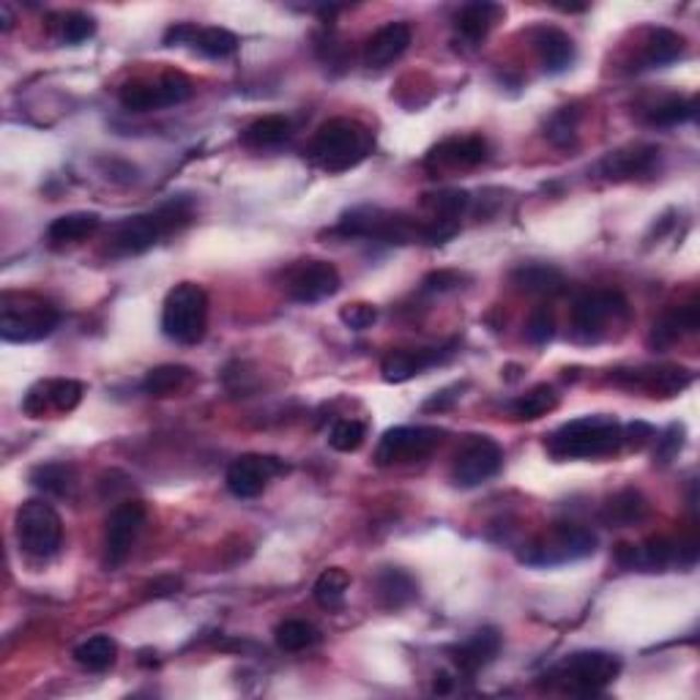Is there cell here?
<instances>
[{
	"label": "cell",
	"mask_w": 700,
	"mask_h": 700,
	"mask_svg": "<svg viewBox=\"0 0 700 700\" xmlns=\"http://www.w3.org/2000/svg\"><path fill=\"white\" fill-rule=\"evenodd\" d=\"M375 148V135L353 118H331L315 131L306 145V159L323 173L337 175L364 162Z\"/></svg>",
	"instance_id": "1"
},
{
	"label": "cell",
	"mask_w": 700,
	"mask_h": 700,
	"mask_svg": "<svg viewBox=\"0 0 700 700\" xmlns=\"http://www.w3.org/2000/svg\"><path fill=\"white\" fill-rule=\"evenodd\" d=\"M191 217V200L186 197H173V200L162 202L156 211L137 213V217H126L124 222L115 224L109 230L107 252L115 257L142 255L151 246H156L164 235L175 233L184 228Z\"/></svg>",
	"instance_id": "2"
},
{
	"label": "cell",
	"mask_w": 700,
	"mask_h": 700,
	"mask_svg": "<svg viewBox=\"0 0 700 700\" xmlns=\"http://www.w3.org/2000/svg\"><path fill=\"white\" fill-rule=\"evenodd\" d=\"M623 443V427L612 416H583L558 427L545 441L556 459L607 457Z\"/></svg>",
	"instance_id": "3"
},
{
	"label": "cell",
	"mask_w": 700,
	"mask_h": 700,
	"mask_svg": "<svg viewBox=\"0 0 700 700\" xmlns=\"http://www.w3.org/2000/svg\"><path fill=\"white\" fill-rule=\"evenodd\" d=\"M58 306L38 299V295L11 293V290L0 295V337L5 342H38V339L49 337L58 328Z\"/></svg>",
	"instance_id": "4"
},
{
	"label": "cell",
	"mask_w": 700,
	"mask_h": 700,
	"mask_svg": "<svg viewBox=\"0 0 700 700\" xmlns=\"http://www.w3.org/2000/svg\"><path fill=\"white\" fill-rule=\"evenodd\" d=\"M621 673V660L607 651H574L545 673L550 687L572 695H596Z\"/></svg>",
	"instance_id": "5"
},
{
	"label": "cell",
	"mask_w": 700,
	"mask_h": 700,
	"mask_svg": "<svg viewBox=\"0 0 700 700\" xmlns=\"http://www.w3.org/2000/svg\"><path fill=\"white\" fill-rule=\"evenodd\" d=\"M208 328V293L195 282L175 284L162 304L164 337L178 345H197Z\"/></svg>",
	"instance_id": "6"
},
{
	"label": "cell",
	"mask_w": 700,
	"mask_h": 700,
	"mask_svg": "<svg viewBox=\"0 0 700 700\" xmlns=\"http://www.w3.org/2000/svg\"><path fill=\"white\" fill-rule=\"evenodd\" d=\"M337 233L345 238L383 241V244H410L421 238V222L405 213L386 211L377 206H359L342 213Z\"/></svg>",
	"instance_id": "7"
},
{
	"label": "cell",
	"mask_w": 700,
	"mask_h": 700,
	"mask_svg": "<svg viewBox=\"0 0 700 700\" xmlns=\"http://www.w3.org/2000/svg\"><path fill=\"white\" fill-rule=\"evenodd\" d=\"M627 315L629 304L618 290H588L572 306V337L585 345L602 342Z\"/></svg>",
	"instance_id": "8"
},
{
	"label": "cell",
	"mask_w": 700,
	"mask_h": 700,
	"mask_svg": "<svg viewBox=\"0 0 700 700\" xmlns=\"http://www.w3.org/2000/svg\"><path fill=\"white\" fill-rule=\"evenodd\" d=\"M16 541L33 558H52L63 541L60 514L44 501H25L16 509Z\"/></svg>",
	"instance_id": "9"
},
{
	"label": "cell",
	"mask_w": 700,
	"mask_h": 700,
	"mask_svg": "<svg viewBox=\"0 0 700 700\" xmlns=\"http://www.w3.org/2000/svg\"><path fill=\"white\" fill-rule=\"evenodd\" d=\"M596 550V536L583 525H556L547 536L536 539L523 552V563L530 567H558V563L580 561Z\"/></svg>",
	"instance_id": "10"
},
{
	"label": "cell",
	"mask_w": 700,
	"mask_h": 700,
	"mask_svg": "<svg viewBox=\"0 0 700 700\" xmlns=\"http://www.w3.org/2000/svg\"><path fill=\"white\" fill-rule=\"evenodd\" d=\"M195 85L180 71H167L153 82H126L120 88V107L129 113H151L159 107H173V104L186 102L191 96Z\"/></svg>",
	"instance_id": "11"
},
{
	"label": "cell",
	"mask_w": 700,
	"mask_h": 700,
	"mask_svg": "<svg viewBox=\"0 0 700 700\" xmlns=\"http://www.w3.org/2000/svg\"><path fill=\"white\" fill-rule=\"evenodd\" d=\"M443 441V430L427 424H402L392 427V430L383 432L381 443L375 448V463L377 465H405L416 463V459H424L438 443Z\"/></svg>",
	"instance_id": "12"
},
{
	"label": "cell",
	"mask_w": 700,
	"mask_h": 700,
	"mask_svg": "<svg viewBox=\"0 0 700 700\" xmlns=\"http://www.w3.org/2000/svg\"><path fill=\"white\" fill-rule=\"evenodd\" d=\"M501 465L503 448L492 438L474 435L459 448L457 457H454L452 481L457 487H463V490H474V487L490 481L501 470Z\"/></svg>",
	"instance_id": "13"
},
{
	"label": "cell",
	"mask_w": 700,
	"mask_h": 700,
	"mask_svg": "<svg viewBox=\"0 0 700 700\" xmlns=\"http://www.w3.org/2000/svg\"><path fill=\"white\" fill-rule=\"evenodd\" d=\"M142 525H145V503L124 501L113 509L104 530V567L115 569L129 558Z\"/></svg>",
	"instance_id": "14"
},
{
	"label": "cell",
	"mask_w": 700,
	"mask_h": 700,
	"mask_svg": "<svg viewBox=\"0 0 700 700\" xmlns=\"http://www.w3.org/2000/svg\"><path fill=\"white\" fill-rule=\"evenodd\" d=\"M282 470L284 463L271 457V454H241L230 463L228 474H224V485H228L230 495L249 501V498L262 495L268 481L277 474H282Z\"/></svg>",
	"instance_id": "15"
},
{
	"label": "cell",
	"mask_w": 700,
	"mask_h": 700,
	"mask_svg": "<svg viewBox=\"0 0 700 700\" xmlns=\"http://www.w3.org/2000/svg\"><path fill=\"white\" fill-rule=\"evenodd\" d=\"M284 290L299 304H320L339 290V271L334 268V262L304 260L290 268Z\"/></svg>",
	"instance_id": "16"
},
{
	"label": "cell",
	"mask_w": 700,
	"mask_h": 700,
	"mask_svg": "<svg viewBox=\"0 0 700 700\" xmlns=\"http://www.w3.org/2000/svg\"><path fill=\"white\" fill-rule=\"evenodd\" d=\"M82 383L71 381V377H55V381H42L25 394L22 399V410L33 419H42L44 413H69L80 405L82 399Z\"/></svg>",
	"instance_id": "17"
},
{
	"label": "cell",
	"mask_w": 700,
	"mask_h": 700,
	"mask_svg": "<svg viewBox=\"0 0 700 700\" xmlns=\"http://www.w3.org/2000/svg\"><path fill=\"white\" fill-rule=\"evenodd\" d=\"M660 148L656 145H629L610 151L607 156H602V162L596 164L602 178L607 180H632L651 175L660 164Z\"/></svg>",
	"instance_id": "18"
},
{
	"label": "cell",
	"mask_w": 700,
	"mask_h": 700,
	"mask_svg": "<svg viewBox=\"0 0 700 700\" xmlns=\"http://www.w3.org/2000/svg\"><path fill=\"white\" fill-rule=\"evenodd\" d=\"M487 159V142L485 137H448V140L438 142L430 153H427L424 164L430 170H465L476 167Z\"/></svg>",
	"instance_id": "19"
},
{
	"label": "cell",
	"mask_w": 700,
	"mask_h": 700,
	"mask_svg": "<svg viewBox=\"0 0 700 700\" xmlns=\"http://www.w3.org/2000/svg\"><path fill=\"white\" fill-rule=\"evenodd\" d=\"M692 372L684 366H640V370L621 372L618 370L616 381L629 383V386H640L649 394H660V397H673V394L684 392L692 383Z\"/></svg>",
	"instance_id": "20"
},
{
	"label": "cell",
	"mask_w": 700,
	"mask_h": 700,
	"mask_svg": "<svg viewBox=\"0 0 700 700\" xmlns=\"http://www.w3.org/2000/svg\"><path fill=\"white\" fill-rule=\"evenodd\" d=\"M452 350L446 348H419V350H392L386 353L383 359L381 372H383V381L386 383H405L410 377L421 375L424 370L430 366L441 364Z\"/></svg>",
	"instance_id": "21"
},
{
	"label": "cell",
	"mask_w": 700,
	"mask_h": 700,
	"mask_svg": "<svg viewBox=\"0 0 700 700\" xmlns=\"http://www.w3.org/2000/svg\"><path fill=\"white\" fill-rule=\"evenodd\" d=\"M410 36L413 33H410V25H405V22H388V25L377 27L364 44V63L370 69H383V66L394 63L408 49Z\"/></svg>",
	"instance_id": "22"
},
{
	"label": "cell",
	"mask_w": 700,
	"mask_h": 700,
	"mask_svg": "<svg viewBox=\"0 0 700 700\" xmlns=\"http://www.w3.org/2000/svg\"><path fill=\"white\" fill-rule=\"evenodd\" d=\"M534 47L539 52L541 66H545L547 74H563L569 66L578 58V49L569 33H563L561 27L541 25L534 31Z\"/></svg>",
	"instance_id": "23"
},
{
	"label": "cell",
	"mask_w": 700,
	"mask_h": 700,
	"mask_svg": "<svg viewBox=\"0 0 700 700\" xmlns=\"http://www.w3.org/2000/svg\"><path fill=\"white\" fill-rule=\"evenodd\" d=\"M700 328V310L698 304H681L673 306V310L662 312L660 320L654 323L649 334V345L654 350H665L670 348L673 342L684 339L687 334H695Z\"/></svg>",
	"instance_id": "24"
},
{
	"label": "cell",
	"mask_w": 700,
	"mask_h": 700,
	"mask_svg": "<svg viewBox=\"0 0 700 700\" xmlns=\"http://www.w3.org/2000/svg\"><path fill=\"white\" fill-rule=\"evenodd\" d=\"M498 651H501V634H498V629L485 627L479 629V632L470 634L465 643H459L452 654L457 670L474 676L476 670H481V667L490 665V662L495 660Z\"/></svg>",
	"instance_id": "25"
},
{
	"label": "cell",
	"mask_w": 700,
	"mask_h": 700,
	"mask_svg": "<svg viewBox=\"0 0 700 700\" xmlns=\"http://www.w3.org/2000/svg\"><path fill=\"white\" fill-rule=\"evenodd\" d=\"M375 594L386 610H399V607L410 605L419 596V583L410 572L399 567H383L375 574Z\"/></svg>",
	"instance_id": "26"
},
{
	"label": "cell",
	"mask_w": 700,
	"mask_h": 700,
	"mask_svg": "<svg viewBox=\"0 0 700 700\" xmlns=\"http://www.w3.org/2000/svg\"><path fill=\"white\" fill-rule=\"evenodd\" d=\"M501 16L503 5L487 3V0L468 3L459 9L457 20H454V31H457V36L463 38L465 44H481Z\"/></svg>",
	"instance_id": "27"
},
{
	"label": "cell",
	"mask_w": 700,
	"mask_h": 700,
	"mask_svg": "<svg viewBox=\"0 0 700 700\" xmlns=\"http://www.w3.org/2000/svg\"><path fill=\"white\" fill-rule=\"evenodd\" d=\"M512 284L530 295H558L567 288V277L550 262H523L512 271Z\"/></svg>",
	"instance_id": "28"
},
{
	"label": "cell",
	"mask_w": 700,
	"mask_h": 700,
	"mask_svg": "<svg viewBox=\"0 0 700 700\" xmlns=\"http://www.w3.org/2000/svg\"><path fill=\"white\" fill-rule=\"evenodd\" d=\"M687 49L681 33L670 31V27H654L649 33V42L643 44V52H640L638 66L634 69H662V66L678 60Z\"/></svg>",
	"instance_id": "29"
},
{
	"label": "cell",
	"mask_w": 700,
	"mask_h": 700,
	"mask_svg": "<svg viewBox=\"0 0 700 700\" xmlns=\"http://www.w3.org/2000/svg\"><path fill=\"white\" fill-rule=\"evenodd\" d=\"M645 514H649V501L643 498V492L627 487V490L607 498V503L602 506V523L610 525V528H627V525L640 523Z\"/></svg>",
	"instance_id": "30"
},
{
	"label": "cell",
	"mask_w": 700,
	"mask_h": 700,
	"mask_svg": "<svg viewBox=\"0 0 700 700\" xmlns=\"http://www.w3.org/2000/svg\"><path fill=\"white\" fill-rule=\"evenodd\" d=\"M98 228H102V217L96 211H71L52 219V224L47 228V241L52 246L74 244V241H82L96 233Z\"/></svg>",
	"instance_id": "31"
},
{
	"label": "cell",
	"mask_w": 700,
	"mask_h": 700,
	"mask_svg": "<svg viewBox=\"0 0 700 700\" xmlns=\"http://www.w3.org/2000/svg\"><path fill=\"white\" fill-rule=\"evenodd\" d=\"M31 485L52 498H74L77 470L69 463H44L31 470Z\"/></svg>",
	"instance_id": "32"
},
{
	"label": "cell",
	"mask_w": 700,
	"mask_h": 700,
	"mask_svg": "<svg viewBox=\"0 0 700 700\" xmlns=\"http://www.w3.org/2000/svg\"><path fill=\"white\" fill-rule=\"evenodd\" d=\"M186 47L195 52L206 55V58H230L238 49V36L228 27H200L191 22V33Z\"/></svg>",
	"instance_id": "33"
},
{
	"label": "cell",
	"mask_w": 700,
	"mask_h": 700,
	"mask_svg": "<svg viewBox=\"0 0 700 700\" xmlns=\"http://www.w3.org/2000/svg\"><path fill=\"white\" fill-rule=\"evenodd\" d=\"M191 381V370L184 364H159L145 372L142 377V392L148 397H173V394L184 392Z\"/></svg>",
	"instance_id": "34"
},
{
	"label": "cell",
	"mask_w": 700,
	"mask_h": 700,
	"mask_svg": "<svg viewBox=\"0 0 700 700\" xmlns=\"http://www.w3.org/2000/svg\"><path fill=\"white\" fill-rule=\"evenodd\" d=\"M290 135H293V124L284 115H262L241 131V142L249 148H273L282 145Z\"/></svg>",
	"instance_id": "35"
},
{
	"label": "cell",
	"mask_w": 700,
	"mask_h": 700,
	"mask_svg": "<svg viewBox=\"0 0 700 700\" xmlns=\"http://www.w3.org/2000/svg\"><path fill=\"white\" fill-rule=\"evenodd\" d=\"M556 405H558L556 388L547 386V383H539V386L520 394V397L509 405V410H512L514 419L534 421V419H541V416H547L550 410H556Z\"/></svg>",
	"instance_id": "36"
},
{
	"label": "cell",
	"mask_w": 700,
	"mask_h": 700,
	"mask_svg": "<svg viewBox=\"0 0 700 700\" xmlns=\"http://www.w3.org/2000/svg\"><path fill=\"white\" fill-rule=\"evenodd\" d=\"M115 656H118V643L109 634H93L74 649V660L88 670H107L115 665Z\"/></svg>",
	"instance_id": "37"
},
{
	"label": "cell",
	"mask_w": 700,
	"mask_h": 700,
	"mask_svg": "<svg viewBox=\"0 0 700 700\" xmlns=\"http://www.w3.org/2000/svg\"><path fill=\"white\" fill-rule=\"evenodd\" d=\"M350 588V574L339 567L323 569L320 578L315 580V602L326 610H339L345 605V594Z\"/></svg>",
	"instance_id": "38"
},
{
	"label": "cell",
	"mask_w": 700,
	"mask_h": 700,
	"mask_svg": "<svg viewBox=\"0 0 700 700\" xmlns=\"http://www.w3.org/2000/svg\"><path fill=\"white\" fill-rule=\"evenodd\" d=\"M317 643H320V629L315 623L290 618L277 627V645L282 651H306Z\"/></svg>",
	"instance_id": "39"
},
{
	"label": "cell",
	"mask_w": 700,
	"mask_h": 700,
	"mask_svg": "<svg viewBox=\"0 0 700 700\" xmlns=\"http://www.w3.org/2000/svg\"><path fill=\"white\" fill-rule=\"evenodd\" d=\"M421 206L430 211V217L457 219L459 222L463 211L470 206V195L463 189H443V191H435V195H424Z\"/></svg>",
	"instance_id": "40"
},
{
	"label": "cell",
	"mask_w": 700,
	"mask_h": 700,
	"mask_svg": "<svg viewBox=\"0 0 700 700\" xmlns=\"http://www.w3.org/2000/svg\"><path fill=\"white\" fill-rule=\"evenodd\" d=\"M695 113H698V104H695V98L670 96L651 109L649 120L656 126H676V124H684V120H692Z\"/></svg>",
	"instance_id": "41"
},
{
	"label": "cell",
	"mask_w": 700,
	"mask_h": 700,
	"mask_svg": "<svg viewBox=\"0 0 700 700\" xmlns=\"http://www.w3.org/2000/svg\"><path fill=\"white\" fill-rule=\"evenodd\" d=\"M578 118L580 113L574 107H561L550 120H547V140L558 148H572L578 142Z\"/></svg>",
	"instance_id": "42"
},
{
	"label": "cell",
	"mask_w": 700,
	"mask_h": 700,
	"mask_svg": "<svg viewBox=\"0 0 700 700\" xmlns=\"http://www.w3.org/2000/svg\"><path fill=\"white\" fill-rule=\"evenodd\" d=\"M366 438V427L355 419H342L331 427L328 432V446L337 448V452H355V448L364 443Z\"/></svg>",
	"instance_id": "43"
},
{
	"label": "cell",
	"mask_w": 700,
	"mask_h": 700,
	"mask_svg": "<svg viewBox=\"0 0 700 700\" xmlns=\"http://www.w3.org/2000/svg\"><path fill=\"white\" fill-rule=\"evenodd\" d=\"M96 33V20L85 11H69L60 16V38L66 44H82Z\"/></svg>",
	"instance_id": "44"
},
{
	"label": "cell",
	"mask_w": 700,
	"mask_h": 700,
	"mask_svg": "<svg viewBox=\"0 0 700 700\" xmlns=\"http://www.w3.org/2000/svg\"><path fill=\"white\" fill-rule=\"evenodd\" d=\"M339 320L348 328H353V331H364V328H370L377 320V306L366 304V301H355V304H348L339 310Z\"/></svg>",
	"instance_id": "45"
},
{
	"label": "cell",
	"mask_w": 700,
	"mask_h": 700,
	"mask_svg": "<svg viewBox=\"0 0 700 700\" xmlns=\"http://www.w3.org/2000/svg\"><path fill=\"white\" fill-rule=\"evenodd\" d=\"M525 337H528L530 345H547L552 337H556V320L547 310H536L530 315L528 326H525Z\"/></svg>",
	"instance_id": "46"
},
{
	"label": "cell",
	"mask_w": 700,
	"mask_h": 700,
	"mask_svg": "<svg viewBox=\"0 0 700 700\" xmlns=\"http://www.w3.org/2000/svg\"><path fill=\"white\" fill-rule=\"evenodd\" d=\"M684 448V427L670 424L660 438H656V459L660 463H670L678 452Z\"/></svg>",
	"instance_id": "47"
},
{
	"label": "cell",
	"mask_w": 700,
	"mask_h": 700,
	"mask_svg": "<svg viewBox=\"0 0 700 700\" xmlns=\"http://www.w3.org/2000/svg\"><path fill=\"white\" fill-rule=\"evenodd\" d=\"M463 279H465V273L441 268V271L427 273L424 282H421V290H424V293H446V290L459 288V284H463Z\"/></svg>",
	"instance_id": "48"
},
{
	"label": "cell",
	"mask_w": 700,
	"mask_h": 700,
	"mask_svg": "<svg viewBox=\"0 0 700 700\" xmlns=\"http://www.w3.org/2000/svg\"><path fill=\"white\" fill-rule=\"evenodd\" d=\"M654 435V430H651L649 424H643V421H634V424H629L627 430H623V443H632V446H643V443H649Z\"/></svg>",
	"instance_id": "49"
},
{
	"label": "cell",
	"mask_w": 700,
	"mask_h": 700,
	"mask_svg": "<svg viewBox=\"0 0 700 700\" xmlns=\"http://www.w3.org/2000/svg\"><path fill=\"white\" fill-rule=\"evenodd\" d=\"M454 388H457V386H452V388H443V392H438V394H435V397H432V399H427V402H424V410H446V408H448V405H452V402H454V399H457V397H459V394H452V392H454Z\"/></svg>",
	"instance_id": "50"
},
{
	"label": "cell",
	"mask_w": 700,
	"mask_h": 700,
	"mask_svg": "<svg viewBox=\"0 0 700 700\" xmlns=\"http://www.w3.org/2000/svg\"><path fill=\"white\" fill-rule=\"evenodd\" d=\"M178 588H180V580L164 578V580H156V583L151 585V594L153 596H167V594H173V591H178Z\"/></svg>",
	"instance_id": "51"
},
{
	"label": "cell",
	"mask_w": 700,
	"mask_h": 700,
	"mask_svg": "<svg viewBox=\"0 0 700 700\" xmlns=\"http://www.w3.org/2000/svg\"><path fill=\"white\" fill-rule=\"evenodd\" d=\"M432 689H435V692H441V695L448 692V689H452V678H448L446 673H441V676H435V687H432Z\"/></svg>",
	"instance_id": "52"
},
{
	"label": "cell",
	"mask_w": 700,
	"mask_h": 700,
	"mask_svg": "<svg viewBox=\"0 0 700 700\" xmlns=\"http://www.w3.org/2000/svg\"><path fill=\"white\" fill-rule=\"evenodd\" d=\"M0 14H3V31H11V25H14V16H11L9 3L0 5Z\"/></svg>",
	"instance_id": "53"
}]
</instances>
